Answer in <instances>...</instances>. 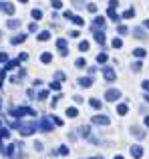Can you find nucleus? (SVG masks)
<instances>
[{
  "instance_id": "nucleus-1",
  "label": "nucleus",
  "mask_w": 149,
  "mask_h": 159,
  "mask_svg": "<svg viewBox=\"0 0 149 159\" xmlns=\"http://www.w3.org/2000/svg\"><path fill=\"white\" fill-rule=\"evenodd\" d=\"M10 111H12V115H14V117H24V115L36 117V111H34V109H30V107H12Z\"/></svg>"
},
{
  "instance_id": "nucleus-2",
  "label": "nucleus",
  "mask_w": 149,
  "mask_h": 159,
  "mask_svg": "<svg viewBox=\"0 0 149 159\" xmlns=\"http://www.w3.org/2000/svg\"><path fill=\"white\" fill-rule=\"evenodd\" d=\"M18 133L20 135H32L34 133V129H36V123H18Z\"/></svg>"
},
{
  "instance_id": "nucleus-3",
  "label": "nucleus",
  "mask_w": 149,
  "mask_h": 159,
  "mask_svg": "<svg viewBox=\"0 0 149 159\" xmlns=\"http://www.w3.org/2000/svg\"><path fill=\"white\" fill-rule=\"evenodd\" d=\"M105 99L107 101H119V99H121V91L119 89H109L105 93Z\"/></svg>"
},
{
  "instance_id": "nucleus-4",
  "label": "nucleus",
  "mask_w": 149,
  "mask_h": 159,
  "mask_svg": "<svg viewBox=\"0 0 149 159\" xmlns=\"http://www.w3.org/2000/svg\"><path fill=\"white\" fill-rule=\"evenodd\" d=\"M52 123H55V121H52V119H40L38 127L43 129V131H52Z\"/></svg>"
},
{
  "instance_id": "nucleus-5",
  "label": "nucleus",
  "mask_w": 149,
  "mask_h": 159,
  "mask_svg": "<svg viewBox=\"0 0 149 159\" xmlns=\"http://www.w3.org/2000/svg\"><path fill=\"white\" fill-rule=\"evenodd\" d=\"M105 24H107V22H105V18H103V16H97V18L93 20V30L97 32L99 28H101V30H103V28H105Z\"/></svg>"
},
{
  "instance_id": "nucleus-6",
  "label": "nucleus",
  "mask_w": 149,
  "mask_h": 159,
  "mask_svg": "<svg viewBox=\"0 0 149 159\" xmlns=\"http://www.w3.org/2000/svg\"><path fill=\"white\" fill-rule=\"evenodd\" d=\"M103 75H105L107 81H115V79H117V73H115L111 66H105V69H103Z\"/></svg>"
},
{
  "instance_id": "nucleus-7",
  "label": "nucleus",
  "mask_w": 149,
  "mask_h": 159,
  "mask_svg": "<svg viewBox=\"0 0 149 159\" xmlns=\"http://www.w3.org/2000/svg\"><path fill=\"white\" fill-rule=\"evenodd\" d=\"M93 123L95 125H109V117H105V115H95L93 117Z\"/></svg>"
},
{
  "instance_id": "nucleus-8",
  "label": "nucleus",
  "mask_w": 149,
  "mask_h": 159,
  "mask_svg": "<svg viewBox=\"0 0 149 159\" xmlns=\"http://www.w3.org/2000/svg\"><path fill=\"white\" fill-rule=\"evenodd\" d=\"M131 133H133L135 139H143V137H145V131H143L141 127H135V125L131 127Z\"/></svg>"
},
{
  "instance_id": "nucleus-9",
  "label": "nucleus",
  "mask_w": 149,
  "mask_h": 159,
  "mask_svg": "<svg viewBox=\"0 0 149 159\" xmlns=\"http://www.w3.org/2000/svg\"><path fill=\"white\" fill-rule=\"evenodd\" d=\"M131 155H133L135 159H141V157H143V147H139V145H133V147H131Z\"/></svg>"
},
{
  "instance_id": "nucleus-10",
  "label": "nucleus",
  "mask_w": 149,
  "mask_h": 159,
  "mask_svg": "<svg viewBox=\"0 0 149 159\" xmlns=\"http://www.w3.org/2000/svg\"><path fill=\"white\" fill-rule=\"evenodd\" d=\"M56 47H59L61 54H69L67 52V39H59V40H56Z\"/></svg>"
},
{
  "instance_id": "nucleus-11",
  "label": "nucleus",
  "mask_w": 149,
  "mask_h": 159,
  "mask_svg": "<svg viewBox=\"0 0 149 159\" xmlns=\"http://www.w3.org/2000/svg\"><path fill=\"white\" fill-rule=\"evenodd\" d=\"M0 10H4V12H6V14H14V6H12V4L10 2H4V4H0Z\"/></svg>"
},
{
  "instance_id": "nucleus-12",
  "label": "nucleus",
  "mask_w": 149,
  "mask_h": 159,
  "mask_svg": "<svg viewBox=\"0 0 149 159\" xmlns=\"http://www.w3.org/2000/svg\"><path fill=\"white\" fill-rule=\"evenodd\" d=\"M133 36L137 40H145L147 36H145V32H143V28H133Z\"/></svg>"
},
{
  "instance_id": "nucleus-13",
  "label": "nucleus",
  "mask_w": 149,
  "mask_h": 159,
  "mask_svg": "<svg viewBox=\"0 0 149 159\" xmlns=\"http://www.w3.org/2000/svg\"><path fill=\"white\" fill-rule=\"evenodd\" d=\"M24 40H26V34H16V36H12V39H10V43L12 44H22Z\"/></svg>"
},
{
  "instance_id": "nucleus-14",
  "label": "nucleus",
  "mask_w": 149,
  "mask_h": 159,
  "mask_svg": "<svg viewBox=\"0 0 149 159\" xmlns=\"http://www.w3.org/2000/svg\"><path fill=\"white\" fill-rule=\"evenodd\" d=\"M79 85H81V87H91V85H93V79H91V77H81V79H79Z\"/></svg>"
},
{
  "instance_id": "nucleus-15",
  "label": "nucleus",
  "mask_w": 149,
  "mask_h": 159,
  "mask_svg": "<svg viewBox=\"0 0 149 159\" xmlns=\"http://www.w3.org/2000/svg\"><path fill=\"white\" fill-rule=\"evenodd\" d=\"M109 18H111V20H115V22H119V18H121V16L117 14V10H115L113 6H109Z\"/></svg>"
},
{
  "instance_id": "nucleus-16",
  "label": "nucleus",
  "mask_w": 149,
  "mask_h": 159,
  "mask_svg": "<svg viewBox=\"0 0 149 159\" xmlns=\"http://www.w3.org/2000/svg\"><path fill=\"white\" fill-rule=\"evenodd\" d=\"M6 26L14 30V28H18V26H20V20H16V18H10V20H8V22H6Z\"/></svg>"
},
{
  "instance_id": "nucleus-17",
  "label": "nucleus",
  "mask_w": 149,
  "mask_h": 159,
  "mask_svg": "<svg viewBox=\"0 0 149 159\" xmlns=\"http://www.w3.org/2000/svg\"><path fill=\"white\" fill-rule=\"evenodd\" d=\"M40 61H43L44 65H48V62L52 61V54L51 52H43V54H40Z\"/></svg>"
},
{
  "instance_id": "nucleus-18",
  "label": "nucleus",
  "mask_w": 149,
  "mask_h": 159,
  "mask_svg": "<svg viewBox=\"0 0 149 159\" xmlns=\"http://www.w3.org/2000/svg\"><path fill=\"white\" fill-rule=\"evenodd\" d=\"M127 111H129V107H127L125 103H121V105H117V113H119V115H127Z\"/></svg>"
},
{
  "instance_id": "nucleus-19",
  "label": "nucleus",
  "mask_w": 149,
  "mask_h": 159,
  "mask_svg": "<svg viewBox=\"0 0 149 159\" xmlns=\"http://www.w3.org/2000/svg\"><path fill=\"white\" fill-rule=\"evenodd\" d=\"M95 40H97L99 44H105V34H103V32H95Z\"/></svg>"
},
{
  "instance_id": "nucleus-20",
  "label": "nucleus",
  "mask_w": 149,
  "mask_h": 159,
  "mask_svg": "<svg viewBox=\"0 0 149 159\" xmlns=\"http://www.w3.org/2000/svg\"><path fill=\"white\" fill-rule=\"evenodd\" d=\"M145 48H135V51H133V57H137V58H143V57H145Z\"/></svg>"
},
{
  "instance_id": "nucleus-21",
  "label": "nucleus",
  "mask_w": 149,
  "mask_h": 159,
  "mask_svg": "<svg viewBox=\"0 0 149 159\" xmlns=\"http://www.w3.org/2000/svg\"><path fill=\"white\" fill-rule=\"evenodd\" d=\"M30 14H32V18H34V20H40V18H43V10H38V8H34Z\"/></svg>"
},
{
  "instance_id": "nucleus-22",
  "label": "nucleus",
  "mask_w": 149,
  "mask_h": 159,
  "mask_svg": "<svg viewBox=\"0 0 149 159\" xmlns=\"http://www.w3.org/2000/svg\"><path fill=\"white\" fill-rule=\"evenodd\" d=\"M71 20H73L74 24H77V26H85V20H83L81 16H74V14H73V18H71Z\"/></svg>"
},
{
  "instance_id": "nucleus-23",
  "label": "nucleus",
  "mask_w": 149,
  "mask_h": 159,
  "mask_svg": "<svg viewBox=\"0 0 149 159\" xmlns=\"http://www.w3.org/2000/svg\"><path fill=\"white\" fill-rule=\"evenodd\" d=\"M107 58H109V57H107V52H99L97 54V62H101V65H103V62H107Z\"/></svg>"
},
{
  "instance_id": "nucleus-24",
  "label": "nucleus",
  "mask_w": 149,
  "mask_h": 159,
  "mask_svg": "<svg viewBox=\"0 0 149 159\" xmlns=\"http://www.w3.org/2000/svg\"><path fill=\"white\" fill-rule=\"evenodd\" d=\"M133 16H135V10H133V8H127V10L123 12V18H133Z\"/></svg>"
},
{
  "instance_id": "nucleus-25",
  "label": "nucleus",
  "mask_w": 149,
  "mask_h": 159,
  "mask_svg": "<svg viewBox=\"0 0 149 159\" xmlns=\"http://www.w3.org/2000/svg\"><path fill=\"white\" fill-rule=\"evenodd\" d=\"M48 39H51V32H40V34H38V40H40V43H47Z\"/></svg>"
},
{
  "instance_id": "nucleus-26",
  "label": "nucleus",
  "mask_w": 149,
  "mask_h": 159,
  "mask_svg": "<svg viewBox=\"0 0 149 159\" xmlns=\"http://www.w3.org/2000/svg\"><path fill=\"white\" fill-rule=\"evenodd\" d=\"M89 47H91V44L87 43V40H83V43H79V51H83V52H87V51H89Z\"/></svg>"
},
{
  "instance_id": "nucleus-27",
  "label": "nucleus",
  "mask_w": 149,
  "mask_h": 159,
  "mask_svg": "<svg viewBox=\"0 0 149 159\" xmlns=\"http://www.w3.org/2000/svg\"><path fill=\"white\" fill-rule=\"evenodd\" d=\"M51 6L55 8V10H61V8H63V2H61V0H52V2H51Z\"/></svg>"
},
{
  "instance_id": "nucleus-28",
  "label": "nucleus",
  "mask_w": 149,
  "mask_h": 159,
  "mask_svg": "<svg viewBox=\"0 0 149 159\" xmlns=\"http://www.w3.org/2000/svg\"><path fill=\"white\" fill-rule=\"evenodd\" d=\"M56 153H59V155H69V147H67V145H63V147L56 149Z\"/></svg>"
},
{
  "instance_id": "nucleus-29",
  "label": "nucleus",
  "mask_w": 149,
  "mask_h": 159,
  "mask_svg": "<svg viewBox=\"0 0 149 159\" xmlns=\"http://www.w3.org/2000/svg\"><path fill=\"white\" fill-rule=\"evenodd\" d=\"M81 133H83V137H87V139L91 137V129H89V127H85V125L81 127Z\"/></svg>"
},
{
  "instance_id": "nucleus-30",
  "label": "nucleus",
  "mask_w": 149,
  "mask_h": 159,
  "mask_svg": "<svg viewBox=\"0 0 149 159\" xmlns=\"http://www.w3.org/2000/svg\"><path fill=\"white\" fill-rule=\"evenodd\" d=\"M91 107H93V109H101V101H99V99H91Z\"/></svg>"
},
{
  "instance_id": "nucleus-31",
  "label": "nucleus",
  "mask_w": 149,
  "mask_h": 159,
  "mask_svg": "<svg viewBox=\"0 0 149 159\" xmlns=\"http://www.w3.org/2000/svg\"><path fill=\"white\" fill-rule=\"evenodd\" d=\"M67 115H69V117H77V115H79V111H77L74 107H69V109H67Z\"/></svg>"
},
{
  "instance_id": "nucleus-32",
  "label": "nucleus",
  "mask_w": 149,
  "mask_h": 159,
  "mask_svg": "<svg viewBox=\"0 0 149 159\" xmlns=\"http://www.w3.org/2000/svg\"><path fill=\"white\" fill-rule=\"evenodd\" d=\"M0 137H4V139H6V137H10V133H8L6 127H0Z\"/></svg>"
},
{
  "instance_id": "nucleus-33",
  "label": "nucleus",
  "mask_w": 149,
  "mask_h": 159,
  "mask_svg": "<svg viewBox=\"0 0 149 159\" xmlns=\"http://www.w3.org/2000/svg\"><path fill=\"white\" fill-rule=\"evenodd\" d=\"M51 91H61V83H59V81L51 83Z\"/></svg>"
},
{
  "instance_id": "nucleus-34",
  "label": "nucleus",
  "mask_w": 149,
  "mask_h": 159,
  "mask_svg": "<svg viewBox=\"0 0 149 159\" xmlns=\"http://www.w3.org/2000/svg\"><path fill=\"white\" fill-rule=\"evenodd\" d=\"M87 10L95 14V12H97V4H93V2H91V4H87Z\"/></svg>"
},
{
  "instance_id": "nucleus-35",
  "label": "nucleus",
  "mask_w": 149,
  "mask_h": 159,
  "mask_svg": "<svg viewBox=\"0 0 149 159\" xmlns=\"http://www.w3.org/2000/svg\"><path fill=\"white\" fill-rule=\"evenodd\" d=\"M117 32H119V34H125V32H127V26H125V24H119V26H117Z\"/></svg>"
},
{
  "instance_id": "nucleus-36",
  "label": "nucleus",
  "mask_w": 149,
  "mask_h": 159,
  "mask_svg": "<svg viewBox=\"0 0 149 159\" xmlns=\"http://www.w3.org/2000/svg\"><path fill=\"white\" fill-rule=\"evenodd\" d=\"M36 28H38V22H30L28 24V30L30 32H36Z\"/></svg>"
},
{
  "instance_id": "nucleus-37",
  "label": "nucleus",
  "mask_w": 149,
  "mask_h": 159,
  "mask_svg": "<svg viewBox=\"0 0 149 159\" xmlns=\"http://www.w3.org/2000/svg\"><path fill=\"white\" fill-rule=\"evenodd\" d=\"M113 47H115V48H121V47H123V40H121V39H115V40H113Z\"/></svg>"
},
{
  "instance_id": "nucleus-38",
  "label": "nucleus",
  "mask_w": 149,
  "mask_h": 159,
  "mask_svg": "<svg viewBox=\"0 0 149 159\" xmlns=\"http://www.w3.org/2000/svg\"><path fill=\"white\" fill-rule=\"evenodd\" d=\"M73 4L77 8H83V6H85V0H73Z\"/></svg>"
},
{
  "instance_id": "nucleus-39",
  "label": "nucleus",
  "mask_w": 149,
  "mask_h": 159,
  "mask_svg": "<svg viewBox=\"0 0 149 159\" xmlns=\"http://www.w3.org/2000/svg\"><path fill=\"white\" fill-rule=\"evenodd\" d=\"M85 65H87V61H85V58H77V66H79V69H83Z\"/></svg>"
},
{
  "instance_id": "nucleus-40",
  "label": "nucleus",
  "mask_w": 149,
  "mask_h": 159,
  "mask_svg": "<svg viewBox=\"0 0 149 159\" xmlns=\"http://www.w3.org/2000/svg\"><path fill=\"white\" fill-rule=\"evenodd\" d=\"M47 97H48V91H40V93H38V99H40V101H44Z\"/></svg>"
},
{
  "instance_id": "nucleus-41",
  "label": "nucleus",
  "mask_w": 149,
  "mask_h": 159,
  "mask_svg": "<svg viewBox=\"0 0 149 159\" xmlns=\"http://www.w3.org/2000/svg\"><path fill=\"white\" fill-rule=\"evenodd\" d=\"M0 62H8V54L6 52H0Z\"/></svg>"
},
{
  "instance_id": "nucleus-42",
  "label": "nucleus",
  "mask_w": 149,
  "mask_h": 159,
  "mask_svg": "<svg viewBox=\"0 0 149 159\" xmlns=\"http://www.w3.org/2000/svg\"><path fill=\"white\" fill-rule=\"evenodd\" d=\"M139 70H141V62H135L133 65V73H139Z\"/></svg>"
},
{
  "instance_id": "nucleus-43",
  "label": "nucleus",
  "mask_w": 149,
  "mask_h": 159,
  "mask_svg": "<svg viewBox=\"0 0 149 159\" xmlns=\"http://www.w3.org/2000/svg\"><path fill=\"white\" fill-rule=\"evenodd\" d=\"M52 121H55V125H59V127L63 125V119H61V117H52Z\"/></svg>"
},
{
  "instance_id": "nucleus-44",
  "label": "nucleus",
  "mask_w": 149,
  "mask_h": 159,
  "mask_svg": "<svg viewBox=\"0 0 149 159\" xmlns=\"http://www.w3.org/2000/svg\"><path fill=\"white\" fill-rule=\"evenodd\" d=\"M141 87H143V91H147V93H149V81H143Z\"/></svg>"
},
{
  "instance_id": "nucleus-45",
  "label": "nucleus",
  "mask_w": 149,
  "mask_h": 159,
  "mask_svg": "<svg viewBox=\"0 0 149 159\" xmlns=\"http://www.w3.org/2000/svg\"><path fill=\"white\" fill-rule=\"evenodd\" d=\"M63 79H65V73H61V70H59V73H56V81H63Z\"/></svg>"
},
{
  "instance_id": "nucleus-46",
  "label": "nucleus",
  "mask_w": 149,
  "mask_h": 159,
  "mask_svg": "<svg viewBox=\"0 0 149 159\" xmlns=\"http://www.w3.org/2000/svg\"><path fill=\"white\" fill-rule=\"evenodd\" d=\"M18 58H20V61H26V58H28V52H22V54H20Z\"/></svg>"
},
{
  "instance_id": "nucleus-47",
  "label": "nucleus",
  "mask_w": 149,
  "mask_h": 159,
  "mask_svg": "<svg viewBox=\"0 0 149 159\" xmlns=\"http://www.w3.org/2000/svg\"><path fill=\"white\" fill-rule=\"evenodd\" d=\"M109 6H113V8H115V6H119V2H117V0H111V2H109Z\"/></svg>"
},
{
  "instance_id": "nucleus-48",
  "label": "nucleus",
  "mask_w": 149,
  "mask_h": 159,
  "mask_svg": "<svg viewBox=\"0 0 149 159\" xmlns=\"http://www.w3.org/2000/svg\"><path fill=\"white\" fill-rule=\"evenodd\" d=\"M143 26H145L147 30H149V18H147V20H143Z\"/></svg>"
},
{
  "instance_id": "nucleus-49",
  "label": "nucleus",
  "mask_w": 149,
  "mask_h": 159,
  "mask_svg": "<svg viewBox=\"0 0 149 159\" xmlns=\"http://www.w3.org/2000/svg\"><path fill=\"white\" fill-rule=\"evenodd\" d=\"M145 127H149V115L145 117Z\"/></svg>"
},
{
  "instance_id": "nucleus-50",
  "label": "nucleus",
  "mask_w": 149,
  "mask_h": 159,
  "mask_svg": "<svg viewBox=\"0 0 149 159\" xmlns=\"http://www.w3.org/2000/svg\"><path fill=\"white\" fill-rule=\"evenodd\" d=\"M115 159H125V157H123V155H115Z\"/></svg>"
},
{
  "instance_id": "nucleus-51",
  "label": "nucleus",
  "mask_w": 149,
  "mask_h": 159,
  "mask_svg": "<svg viewBox=\"0 0 149 159\" xmlns=\"http://www.w3.org/2000/svg\"><path fill=\"white\" fill-rule=\"evenodd\" d=\"M145 101H147V103H149V93H147V95H145Z\"/></svg>"
},
{
  "instance_id": "nucleus-52",
  "label": "nucleus",
  "mask_w": 149,
  "mask_h": 159,
  "mask_svg": "<svg viewBox=\"0 0 149 159\" xmlns=\"http://www.w3.org/2000/svg\"><path fill=\"white\" fill-rule=\"evenodd\" d=\"M18 2H26V0H18Z\"/></svg>"
},
{
  "instance_id": "nucleus-53",
  "label": "nucleus",
  "mask_w": 149,
  "mask_h": 159,
  "mask_svg": "<svg viewBox=\"0 0 149 159\" xmlns=\"http://www.w3.org/2000/svg\"><path fill=\"white\" fill-rule=\"evenodd\" d=\"M0 39H2V32H0Z\"/></svg>"
}]
</instances>
